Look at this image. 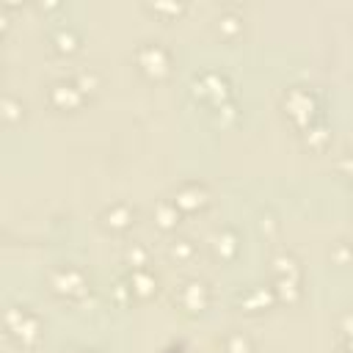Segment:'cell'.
Returning <instances> with one entry per match:
<instances>
[{
    "label": "cell",
    "instance_id": "1",
    "mask_svg": "<svg viewBox=\"0 0 353 353\" xmlns=\"http://www.w3.org/2000/svg\"><path fill=\"white\" fill-rule=\"evenodd\" d=\"M47 284L50 292L63 298V301H80L91 292V281L88 276L77 268V265H58L47 273Z\"/></svg>",
    "mask_w": 353,
    "mask_h": 353
},
{
    "label": "cell",
    "instance_id": "2",
    "mask_svg": "<svg viewBox=\"0 0 353 353\" xmlns=\"http://www.w3.org/2000/svg\"><path fill=\"white\" fill-rule=\"evenodd\" d=\"M6 334L19 347H33L41 336V320L28 306H11L6 312Z\"/></svg>",
    "mask_w": 353,
    "mask_h": 353
},
{
    "label": "cell",
    "instance_id": "3",
    "mask_svg": "<svg viewBox=\"0 0 353 353\" xmlns=\"http://www.w3.org/2000/svg\"><path fill=\"white\" fill-rule=\"evenodd\" d=\"M135 63L143 77L149 80H165L171 72V52L160 41H141L135 50Z\"/></svg>",
    "mask_w": 353,
    "mask_h": 353
},
{
    "label": "cell",
    "instance_id": "4",
    "mask_svg": "<svg viewBox=\"0 0 353 353\" xmlns=\"http://www.w3.org/2000/svg\"><path fill=\"white\" fill-rule=\"evenodd\" d=\"M174 301L179 303L182 312H188V314H201V312L210 306V287H207V281H201V279H185V281L176 287Z\"/></svg>",
    "mask_w": 353,
    "mask_h": 353
},
{
    "label": "cell",
    "instance_id": "5",
    "mask_svg": "<svg viewBox=\"0 0 353 353\" xmlns=\"http://www.w3.org/2000/svg\"><path fill=\"white\" fill-rule=\"evenodd\" d=\"M284 108H287V113H290V119L295 121V124H301L303 130L309 127V124H314V108H317V99H314V94L309 91V88H303V85H295V88H290L287 94H284Z\"/></svg>",
    "mask_w": 353,
    "mask_h": 353
},
{
    "label": "cell",
    "instance_id": "6",
    "mask_svg": "<svg viewBox=\"0 0 353 353\" xmlns=\"http://www.w3.org/2000/svg\"><path fill=\"white\" fill-rule=\"evenodd\" d=\"M193 88H196V97H201L204 102L210 105H223L229 99V83L221 72H201L193 77Z\"/></svg>",
    "mask_w": 353,
    "mask_h": 353
},
{
    "label": "cell",
    "instance_id": "7",
    "mask_svg": "<svg viewBox=\"0 0 353 353\" xmlns=\"http://www.w3.org/2000/svg\"><path fill=\"white\" fill-rule=\"evenodd\" d=\"M174 204L182 210V215H185V212H201V210L210 204V190H207L204 182L188 179V182H182V185L174 190Z\"/></svg>",
    "mask_w": 353,
    "mask_h": 353
},
{
    "label": "cell",
    "instance_id": "8",
    "mask_svg": "<svg viewBox=\"0 0 353 353\" xmlns=\"http://www.w3.org/2000/svg\"><path fill=\"white\" fill-rule=\"evenodd\" d=\"M47 99L52 108L58 110H77L83 102H85V94L77 88V83L69 77V80H55L50 88H47Z\"/></svg>",
    "mask_w": 353,
    "mask_h": 353
},
{
    "label": "cell",
    "instance_id": "9",
    "mask_svg": "<svg viewBox=\"0 0 353 353\" xmlns=\"http://www.w3.org/2000/svg\"><path fill=\"white\" fill-rule=\"evenodd\" d=\"M135 218H138L135 207H130L127 201H116V204H110V207L102 210L99 223H102L108 232H113V234H124L127 229L135 226Z\"/></svg>",
    "mask_w": 353,
    "mask_h": 353
},
{
    "label": "cell",
    "instance_id": "10",
    "mask_svg": "<svg viewBox=\"0 0 353 353\" xmlns=\"http://www.w3.org/2000/svg\"><path fill=\"white\" fill-rule=\"evenodd\" d=\"M210 245H212L215 259H221V262H232V259L240 254V237H237V232L229 229V226H226V229H218Z\"/></svg>",
    "mask_w": 353,
    "mask_h": 353
},
{
    "label": "cell",
    "instance_id": "11",
    "mask_svg": "<svg viewBox=\"0 0 353 353\" xmlns=\"http://www.w3.org/2000/svg\"><path fill=\"white\" fill-rule=\"evenodd\" d=\"M127 284H130L132 298H141V301H146V298H152V295L157 292V276H154L149 268L132 270L130 279H127Z\"/></svg>",
    "mask_w": 353,
    "mask_h": 353
},
{
    "label": "cell",
    "instance_id": "12",
    "mask_svg": "<svg viewBox=\"0 0 353 353\" xmlns=\"http://www.w3.org/2000/svg\"><path fill=\"white\" fill-rule=\"evenodd\" d=\"M276 301L273 287H248L245 292H240V306L245 312H262Z\"/></svg>",
    "mask_w": 353,
    "mask_h": 353
},
{
    "label": "cell",
    "instance_id": "13",
    "mask_svg": "<svg viewBox=\"0 0 353 353\" xmlns=\"http://www.w3.org/2000/svg\"><path fill=\"white\" fill-rule=\"evenodd\" d=\"M179 218H182V210L174 204V199H163V201L154 204V221H157V226H160L163 232L176 229Z\"/></svg>",
    "mask_w": 353,
    "mask_h": 353
},
{
    "label": "cell",
    "instance_id": "14",
    "mask_svg": "<svg viewBox=\"0 0 353 353\" xmlns=\"http://www.w3.org/2000/svg\"><path fill=\"white\" fill-rule=\"evenodd\" d=\"M273 276L276 279H290V281H301V265L292 254H279L273 256Z\"/></svg>",
    "mask_w": 353,
    "mask_h": 353
},
{
    "label": "cell",
    "instance_id": "15",
    "mask_svg": "<svg viewBox=\"0 0 353 353\" xmlns=\"http://www.w3.org/2000/svg\"><path fill=\"white\" fill-rule=\"evenodd\" d=\"M50 41L55 44L58 52H72V50L77 47V33H74L72 28H63V25H61V28L50 36Z\"/></svg>",
    "mask_w": 353,
    "mask_h": 353
},
{
    "label": "cell",
    "instance_id": "16",
    "mask_svg": "<svg viewBox=\"0 0 353 353\" xmlns=\"http://www.w3.org/2000/svg\"><path fill=\"white\" fill-rule=\"evenodd\" d=\"M193 254H196V245H193V240H188V237H179V240H174V243L168 245V256L176 259V262H185V259H190Z\"/></svg>",
    "mask_w": 353,
    "mask_h": 353
},
{
    "label": "cell",
    "instance_id": "17",
    "mask_svg": "<svg viewBox=\"0 0 353 353\" xmlns=\"http://www.w3.org/2000/svg\"><path fill=\"white\" fill-rule=\"evenodd\" d=\"M223 353H254V345L245 334H229L223 339Z\"/></svg>",
    "mask_w": 353,
    "mask_h": 353
},
{
    "label": "cell",
    "instance_id": "18",
    "mask_svg": "<svg viewBox=\"0 0 353 353\" xmlns=\"http://www.w3.org/2000/svg\"><path fill=\"white\" fill-rule=\"evenodd\" d=\"M124 259L130 262V268H132V270H141V268H146V265H149V251H146L143 245H138V243H132V245L127 248V254H124Z\"/></svg>",
    "mask_w": 353,
    "mask_h": 353
},
{
    "label": "cell",
    "instance_id": "19",
    "mask_svg": "<svg viewBox=\"0 0 353 353\" xmlns=\"http://www.w3.org/2000/svg\"><path fill=\"white\" fill-rule=\"evenodd\" d=\"M22 116H25V105H22L17 97L8 94V97L3 99V119H6L8 124H14V121L22 119Z\"/></svg>",
    "mask_w": 353,
    "mask_h": 353
},
{
    "label": "cell",
    "instance_id": "20",
    "mask_svg": "<svg viewBox=\"0 0 353 353\" xmlns=\"http://www.w3.org/2000/svg\"><path fill=\"white\" fill-rule=\"evenodd\" d=\"M72 80L77 83V88L88 97V94H94L97 91V85H99V80H97V74L94 72H77V74H72Z\"/></svg>",
    "mask_w": 353,
    "mask_h": 353
},
{
    "label": "cell",
    "instance_id": "21",
    "mask_svg": "<svg viewBox=\"0 0 353 353\" xmlns=\"http://www.w3.org/2000/svg\"><path fill=\"white\" fill-rule=\"evenodd\" d=\"M336 168L342 171V174H347V176H353V154H345L339 163H336Z\"/></svg>",
    "mask_w": 353,
    "mask_h": 353
},
{
    "label": "cell",
    "instance_id": "22",
    "mask_svg": "<svg viewBox=\"0 0 353 353\" xmlns=\"http://www.w3.org/2000/svg\"><path fill=\"white\" fill-rule=\"evenodd\" d=\"M342 331L350 336V342H353V314H345V320H342Z\"/></svg>",
    "mask_w": 353,
    "mask_h": 353
},
{
    "label": "cell",
    "instance_id": "23",
    "mask_svg": "<svg viewBox=\"0 0 353 353\" xmlns=\"http://www.w3.org/2000/svg\"><path fill=\"white\" fill-rule=\"evenodd\" d=\"M339 353H353V350H350V347H347V350H339Z\"/></svg>",
    "mask_w": 353,
    "mask_h": 353
},
{
    "label": "cell",
    "instance_id": "24",
    "mask_svg": "<svg viewBox=\"0 0 353 353\" xmlns=\"http://www.w3.org/2000/svg\"><path fill=\"white\" fill-rule=\"evenodd\" d=\"M85 353H97V350H85Z\"/></svg>",
    "mask_w": 353,
    "mask_h": 353
}]
</instances>
